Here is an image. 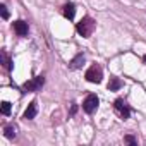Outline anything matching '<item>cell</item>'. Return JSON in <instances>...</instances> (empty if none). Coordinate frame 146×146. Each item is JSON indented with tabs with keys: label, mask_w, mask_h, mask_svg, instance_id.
I'll use <instances>...</instances> for the list:
<instances>
[{
	"label": "cell",
	"mask_w": 146,
	"mask_h": 146,
	"mask_svg": "<svg viewBox=\"0 0 146 146\" xmlns=\"http://www.w3.org/2000/svg\"><path fill=\"white\" fill-rule=\"evenodd\" d=\"M95 21L90 17V16H86V17H83L79 23H78V26H76V29H78V33L83 36V38H90L91 35H93V31H95Z\"/></svg>",
	"instance_id": "6da1fadb"
},
{
	"label": "cell",
	"mask_w": 146,
	"mask_h": 146,
	"mask_svg": "<svg viewBox=\"0 0 146 146\" xmlns=\"http://www.w3.org/2000/svg\"><path fill=\"white\" fill-rule=\"evenodd\" d=\"M43 84H45V78L43 76H36V78L26 81L21 90H23V93H35V91H40Z\"/></svg>",
	"instance_id": "7a4b0ae2"
},
{
	"label": "cell",
	"mask_w": 146,
	"mask_h": 146,
	"mask_svg": "<svg viewBox=\"0 0 146 146\" xmlns=\"http://www.w3.org/2000/svg\"><path fill=\"white\" fill-rule=\"evenodd\" d=\"M84 78H86V81H90V83H95V84L102 83V78H103L102 67H100V65H96V64H95V65H91V67L86 70Z\"/></svg>",
	"instance_id": "3957f363"
},
{
	"label": "cell",
	"mask_w": 146,
	"mask_h": 146,
	"mask_svg": "<svg viewBox=\"0 0 146 146\" xmlns=\"http://www.w3.org/2000/svg\"><path fill=\"white\" fill-rule=\"evenodd\" d=\"M113 108H115V112L119 113V117L120 119H129V115H131V108H129V105L125 103V100L124 98H117L115 102H113Z\"/></svg>",
	"instance_id": "277c9868"
},
{
	"label": "cell",
	"mask_w": 146,
	"mask_h": 146,
	"mask_svg": "<svg viewBox=\"0 0 146 146\" xmlns=\"http://www.w3.org/2000/svg\"><path fill=\"white\" fill-rule=\"evenodd\" d=\"M98 103H100L98 96L91 93V95H88V96L84 98V102H83V110H84L86 113H93V112L98 108Z\"/></svg>",
	"instance_id": "5b68a950"
},
{
	"label": "cell",
	"mask_w": 146,
	"mask_h": 146,
	"mask_svg": "<svg viewBox=\"0 0 146 146\" xmlns=\"http://www.w3.org/2000/svg\"><path fill=\"white\" fill-rule=\"evenodd\" d=\"M36 113H38V103H36V100H33V102L28 105V108H26L23 119H26V120H33V119L36 117Z\"/></svg>",
	"instance_id": "8992f818"
},
{
	"label": "cell",
	"mask_w": 146,
	"mask_h": 146,
	"mask_svg": "<svg viewBox=\"0 0 146 146\" xmlns=\"http://www.w3.org/2000/svg\"><path fill=\"white\" fill-rule=\"evenodd\" d=\"M14 31H16L17 36H26L28 31H29L28 23H24V21H16V23H14Z\"/></svg>",
	"instance_id": "52a82bcc"
},
{
	"label": "cell",
	"mask_w": 146,
	"mask_h": 146,
	"mask_svg": "<svg viewBox=\"0 0 146 146\" xmlns=\"http://www.w3.org/2000/svg\"><path fill=\"white\" fill-rule=\"evenodd\" d=\"M62 14H64V17H65V19L72 21V19H74V14H76V5L72 4V2L65 4V5H64V9H62Z\"/></svg>",
	"instance_id": "ba28073f"
},
{
	"label": "cell",
	"mask_w": 146,
	"mask_h": 146,
	"mask_svg": "<svg viewBox=\"0 0 146 146\" xmlns=\"http://www.w3.org/2000/svg\"><path fill=\"white\" fill-rule=\"evenodd\" d=\"M83 65H84V55H83V53L76 55L74 58H72V60L69 62V69H72V70H76V69H81Z\"/></svg>",
	"instance_id": "9c48e42d"
},
{
	"label": "cell",
	"mask_w": 146,
	"mask_h": 146,
	"mask_svg": "<svg viewBox=\"0 0 146 146\" xmlns=\"http://www.w3.org/2000/svg\"><path fill=\"white\" fill-rule=\"evenodd\" d=\"M122 81L119 79V78H110V83H108V90L110 91H117V90H120L122 88Z\"/></svg>",
	"instance_id": "30bf717a"
},
{
	"label": "cell",
	"mask_w": 146,
	"mask_h": 146,
	"mask_svg": "<svg viewBox=\"0 0 146 146\" xmlns=\"http://www.w3.org/2000/svg\"><path fill=\"white\" fill-rule=\"evenodd\" d=\"M4 134H5V137H16V127L14 125H5L4 127Z\"/></svg>",
	"instance_id": "8fae6325"
},
{
	"label": "cell",
	"mask_w": 146,
	"mask_h": 146,
	"mask_svg": "<svg viewBox=\"0 0 146 146\" xmlns=\"http://www.w3.org/2000/svg\"><path fill=\"white\" fill-rule=\"evenodd\" d=\"M2 60H4V65H5V69L7 70H12V62H11V58H9V55L5 53V52H2Z\"/></svg>",
	"instance_id": "7c38bea8"
},
{
	"label": "cell",
	"mask_w": 146,
	"mask_h": 146,
	"mask_svg": "<svg viewBox=\"0 0 146 146\" xmlns=\"http://www.w3.org/2000/svg\"><path fill=\"white\" fill-rule=\"evenodd\" d=\"M0 110H2L4 115H9V113H11V103H9V102H2V107H0Z\"/></svg>",
	"instance_id": "4fadbf2b"
},
{
	"label": "cell",
	"mask_w": 146,
	"mask_h": 146,
	"mask_svg": "<svg viewBox=\"0 0 146 146\" xmlns=\"http://www.w3.org/2000/svg\"><path fill=\"white\" fill-rule=\"evenodd\" d=\"M0 12H2V17L4 19H9V11H7V7L2 4V5H0Z\"/></svg>",
	"instance_id": "5bb4252c"
},
{
	"label": "cell",
	"mask_w": 146,
	"mask_h": 146,
	"mask_svg": "<svg viewBox=\"0 0 146 146\" xmlns=\"http://www.w3.org/2000/svg\"><path fill=\"white\" fill-rule=\"evenodd\" d=\"M125 141H127L129 144H136V141H134V137H132V136H125Z\"/></svg>",
	"instance_id": "9a60e30c"
},
{
	"label": "cell",
	"mask_w": 146,
	"mask_h": 146,
	"mask_svg": "<svg viewBox=\"0 0 146 146\" xmlns=\"http://www.w3.org/2000/svg\"><path fill=\"white\" fill-rule=\"evenodd\" d=\"M76 112H78V105H72L70 107V115H74Z\"/></svg>",
	"instance_id": "2e32d148"
},
{
	"label": "cell",
	"mask_w": 146,
	"mask_h": 146,
	"mask_svg": "<svg viewBox=\"0 0 146 146\" xmlns=\"http://www.w3.org/2000/svg\"><path fill=\"white\" fill-rule=\"evenodd\" d=\"M143 62H144V64H146V55H143Z\"/></svg>",
	"instance_id": "e0dca14e"
}]
</instances>
